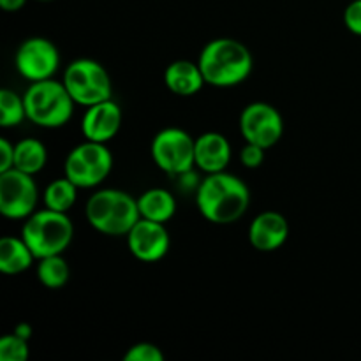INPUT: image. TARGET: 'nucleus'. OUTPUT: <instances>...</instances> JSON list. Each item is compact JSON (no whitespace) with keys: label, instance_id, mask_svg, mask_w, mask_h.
I'll return each instance as SVG.
<instances>
[{"label":"nucleus","instance_id":"1","mask_svg":"<svg viewBox=\"0 0 361 361\" xmlns=\"http://www.w3.org/2000/svg\"><path fill=\"white\" fill-rule=\"evenodd\" d=\"M196 204L200 214L212 224H233L245 215L250 192L235 175L210 173L197 187Z\"/></svg>","mask_w":361,"mask_h":361},{"label":"nucleus","instance_id":"2","mask_svg":"<svg viewBox=\"0 0 361 361\" xmlns=\"http://www.w3.org/2000/svg\"><path fill=\"white\" fill-rule=\"evenodd\" d=\"M197 63L204 81L217 88L243 83L254 69L252 53L243 42L231 37H219L208 42Z\"/></svg>","mask_w":361,"mask_h":361},{"label":"nucleus","instance_id":"3","mask_svg":"<svg viewBox=\"0 0 361 361\" xmlns=\"http://www.w3.org/2000/svg\"><path fill=\"white\" fill-rule=\"evenodd\" d=\"M85 214L95 231L108 236H127L141 219L137 200L116 189H104L92 194L85 207Z\"/></svg>","mask_w":361,"mask_h":361},{"label":"nucleus","instance_id":"4","mask_svg":"<svg viewBox=\"0 0 361 361\" xmlns=\"http://www.w3.org/2000/svg\"><path fill=\"white\" fill-rule=\"evenodd\" d=\"M23 99L27 118L44 129L66 126L73 118L76 104L63 81H56L53 78L30 83Z\"/></svg>","mask_w":361,"mask_h":361},{"label":"nucleus","instance_id":"5","mask_svg":"<svg viewBox=\"0 0 361 361\" xmlns=\"http://www.w3.org/2000/svg\"><path fill=\"white\" fill-rule=\"evenodd\" d=\"M74 226L67 214L44 208L27 217L21 228V238L27 242L35 259L62 254L71 245Z\"/></svg>","mask_w":361,"mask_h":361},{"label":"nucleus","instance_id":"6","mask_svg":"<svg viewBox=\"0 0 361 361\" xmlns=\"http://www.w3.org/2000/svg\"><path fill=\"white\" fill-rule=\"evenodd\" d=\"M62 81L74 102L87 108L108 101L113 95V83L108 71L92 59L74 60L67 66Z\"/></svg>","mask_w":361,"mask_h":361},{"label":"nucleus","instance_id":"7","mask_svg":"<svg viewBox=\"0 0 361 361\" xmlns=\"http://www.w3.org/2000/svg\"><path fill=\"white\" fill-rule=\"evenodd\" d=\"M113 169V155L106 143L87 140L67 155L63 173L80 189H92L108 178Z\"/></svg>","mask_w":361,"mask_h":361},{"label":"nucleus","instance_id":"8","mask_svg":"<svg viewBox=\"0 0 361 361\" xmlns=\"http://www.w3.org/2000/svg\"><path fill=\"white\" fill-rule=\"evenodd\" d=\"M196 140L183 129L168 127L155 134L152 141V159L164 173L171 176L189 175L196 166Z\"/></svg>","mask_w":361,"mask_h":361},{"label":"nucleus","instance_id":"9","mask_svg":"<svg viewBox=\"0 0 361 361\" xmlns=\"http://www.w3.org/2000/svg\"><path fill=\"white\" fill-rule=\"evenodd\" d=\"M32 176L16 168L0 173V214L6 219L20 221L34 214L37 185Z\"/></svg>","mask_w":361,"mask_h":361},{"label":"nucleus","instance_id":"10","mask_svg":"<svg viewBox=\"0 0 361 361\" xmlns=\"http://www.w3.org/2000/svg\"><path fill=\"white\" fill-rule=\"evenodd\" d=\"M240 133L247 143L259 145L268 150L281 141L284 118L279 109L268 102H252L245 106L240 115Z\"/></svg>","mask_w":361,"mask_h":361},{"label":"nucleus","instance_id":"11","mask_svg":"<svg viewBox=\"0 0 361 361\" xmlns=\"http://www.w3.org/2000/svg\"><path fill=\"white\" fill-rule=\"evenodd\" d=\"M14 63L18 73L30 83L49 80L59 71V48L46 37H30L20 44Z\"/></svg>","mask_w":361,"mask_h":361},{"label":"nucleus","instance_id":"12","mask_svg":"<svg viewBox=\"0 0 361 361\" xmlns=\"http://www.w3.org/2000/svg\"><path fill=\"white\" fill-rule=\"evenodd\" d=\"M127 245L136 259L143 263H155L168 254L171 240L162 222L140 219L127 233Z\"/></svg>","mask_w":361,"mask_h":361},{"label":"nucleus","instance_id":"13","mask_svg":"<svg viewBox=\"0 0 361 361\" xmlns=\"http://www.w3.org/2000/svg\"><path fill=\"white\" fill-rule=\"evenodd\" d=\"M122 126V109L113 99L90 106L81 120L83 136L97 143H108L118 134Z\"/></svg>","mask_w":361,"mask_h":361},{"label":"nucleus","instance_id":"14","mask_svg":"<svg viewBox=\"0 0 361 361\" xmlns=\"http://www.w3.org/2000/svg\"><path fill=\"white\" fill-rule=\"evenodd\" d=\"M289 236V224L279 212H263L249 226V242L259 252L281 249Z\"/></svg>","mask_w":361,"mask_h":361},{"label":"nucleus","instance_id":"15","mask_svg":"<svg viewBox=\"0 0 361 361\" xmlns=\"http://www.w3.org/2000/svg\"><path fill=\"white\" fill-rule=\"evenodd\" d=\"M196 166L204 173L226 171L231 161V145L221 133H204L196 140Z\"/></svg>","mask_w":361,"mask_h":361},{"label":"nucleus","instance_id":"16","mask_svg":"<svg viewBox=\"0 0 361 361\" xmlns=\"http://www.w3.org/2000/svg\"><path fill=\"white\" fill-rule=\"evenodd\" d=\"M164 83L175 95L190 97L197 94L207 81L201 73L200 63H194L190 60H176L169 63L168 69L164 71Z\"/></svg>","mask_w":361,"mask_h":361},{"label":"nucleus","instance_id":"17","mask_svg":"<svg viewBox=\"0 0 361 361\" xmlns=\"http://www.w3.org/2000/svg\"><path fill=\"white\" fill-rule=\"evenodd\" d=\"M35 256L23 238L4 236L0 240V271L6 275L23 274L32 267Z\"/></svg>","mask_w":361,"mask_h":361},{"label":"nucleus","instance_id":"18","mask_svg":"<svg viewBox=\"0 0 361 361\" xmlns=\"http://www.w3.org/2000/svg\"><path fill=\"white\" fill-rule=\"evenodd\" d=\"M141 219L166 224L171 221L176 212V201L173 194L166 189H148L137 197Z\"/></svg>","mask_w":361,"mask_h":361},{"label":"nucleus","instance_id":"19","mask_svg":"<svg viewBox=\"0 0 361 361\" xmlns=\"http://www.w3.org/2000/svg\"><path fill=\"white\" fill-rule=\"evenodd\" d=\"M46 161H48V152H46L42 141L27 137L14 145V168L20 171L35 175V173L42 171Z\"/></svg>","mask_w":361,"mask_h":361},{"label":"nucleus","instance_id":"20","mask_svg":"<svg viewBox=\"0 0 361 361\" xmlns=\"http://www.w3.org/2000/svg\"><path fill=\"white\" fill-rule=\"evenodd\" d=\"M78 189H80V187L74 185L67 176L55 180V182L49 183L44 190L46 208L67 214V212L74 207V203H76Z\"/></svg>","mask_w":361,"mask_h":361},{"label":"nucleus","instance_id":"21","mask_svg":"<svg viewBox=\"0 0 361 361\" xmlns=\"http://www.w3.org/2000/svg\"><path fill=\"white\" fill-rule=\"evenodd\" d=\"M71 277V270L67 261L63 259L62 254L48 256L39 259L37 264V279L42 286L49 289H59L67 284Z\"/></svg>","mask_w":361,"mask_h":361},{"label":"nucleus","instance_id":"22","mask_svg":"<svg viewBox=\"0 0 361 361\" xmlns=\"http://www.w3.org/2000/svg\"><path fill=\"white\" fill-rule=\"evenodd\" d=\"M27 118L25 99L9 88L0 90V126L4 129L20 126Z\"/></svg>","mask_w":361,"mask_h":361},{"label":"nucleus","instance_id":"23","mask_svg":"<svg viewBox=\"0 0 361 361\" xmlns=\"http://www.w3.org/2000/svg\"><path fill=\"white\" fill-rule=\"evenodd\" d=\"M30 355L28 341L11 334L0 338V361H25Z\"/></svg>","mask_w":361,"mask_h":361},{"label":"nucleus","instance_id":"24","mask_svg":"<svg viewBox=\"0 0 361 361\" xmlns=\"http://www.w3.org/2000/svg\"><path fill=\"white\" fill-rule=\"evenodd\" d=\"M126 361H162L164 355H162L161 349L155 344L150 342H140V344H134L129 351L123 356Z\"/></svg>","mask_w":361,"mask_h":361},{"label":"nucleus","instance_id":"25","mask_svg":"<svg viewBox=\"0 0 361 361\" xmlns=\"http://www.w3.org/2000/svg\"><path fill=\"white\" fill-rule=\"evenodd\" d=\"M240 159H242V164L245 166V168H249V169L259 168L264 161V148L259 147V145L247 143L245 147L242 148Z\"/></svg>","mask_w":361,"mask_h":361},{"label":"nucleus","instance_id":"26","mask_svg":"<svg viewBox=\"0 0 361 361\" xmlns=\"http://www.w3.org/2000/svg\"><path fill=\"white\" fill-rule=\"evenodd\" d=\"M344 23L349 32L361 35V0H353L344 11Z\"/></svg>","mask_w":361,"mask_h":361},{"label":"nucleus","instance_id":"27","mask_svg":"<svg viewBox=\"0 0 361 361\" xmlns=\"http://www.w3.org/2000/svg\"><path fill=\"white\" fill-rule=\"evenodd\" d=\"M14 168V145H11L6 137L0 140V173L9 171Z\"/></svg>","mask_w":361,"mask_h":361},{"label":"nucleus","instance_id":"28","mask_svg":"<svg viewBox=\"0 0 361 361\" xmlns=\"http://www.w3.org/2000/svg\"><path fill=\"white\" fill-rule=\"evenodd\" d=\"M27 4V0H0V7L7 13H16Z\"/></svg>","mask_w":361,"mask_h":361},{"label":"nucleus","instance_id":"29","mask_svg":"<svg viewBox=\"0 0 361 361\" xmlns=\"http://www.w3.org/2000/svg\"><path fill=\"white\" fill-rule=\"evenodd\" d=\"M13 334L18 335V337L25 338V341H30V337H32V326H30V324H28V323H20L16 328H14Z\"/></svg>","mask_w":361,"mask_h":361},{"label":"nucleus","instance_id":"30","mask_svg":"<svg viewBox=\"0 0 361 361\" xmlns=\"http://www.w3.org/2000/svg\"><path fill=\"white\" fill-rule=\"evenodd\" d=\"M39 2H49V0H39Z\"/></svg>","mask_w":361,"mask_h":361}]
</instances>
